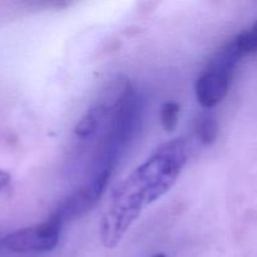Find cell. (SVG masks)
Segmentation results:
<instances>
[{
	"label": "cell",
	"instance_id": "cell-5",
	"mask_svg": "<svg viewBox=\"0 0 257 257\" xmlns=\"http://www.w3.org/2000/svg\"><path fill=\"white\" fill-rule=\"evenodd\" d=\"M196 132L200 142L203 146H211L217 140L220 127L216 118L211 114H202L196 124Z\"/></svg>",
	"mask_w": 257,
	"mask_h": 257
},
{
	"label": "cell",
	"instance_id": "cell-7",
	"mask_svg": "<svg viewBox=\"0 0 257 257\" xmlns=\"http://www.w3.org/2000/svg\"><path fill=\"white\" fill-rule=\"evenodd\" d=\"M235 39L243 57L247 54H252V53H257V22L251 27V29L241 33Z\"/></svg>",
	"mask_w": 257,
	"mask_h": 257
},
{
	"label": "cell",
	"instance_id": "cell-4",
	"mask_svg": "<svg viewBox=\"0 0 257 257\" xmlns=\"http://www.w3.org/2000/svg\"><path fill=\"white\" fill-rule=\"evenodd\" d=\"M108 112H109V108L103 103L88 109L87 113L75 124L74 133L80 138H87L92 136L98 130L100 122Z\"/></svg>",
	"mask_w": 257,
	"mask_h": 257
},
{
	"label": "cell",
	"instance_id": "cell-2",
	"mask_svg": "<svg viewBox=\"0 0 257 257\" xmlns=\"http://www.w3.org/2000/svg\"><path fill=\"white\" fill-rule=\"evenodd\" d=\"M238 60L227 49L218 50L195 84L197 102L206 109L223 100L230 89L233 69Z\"/></svg>",
	"mask_w": 257,
	"mask_h": 257
},
{
	"label": "cell",
	"instance_id": "cell-1",
	"mask_svg": "<svg viewBox=\"0 0 257 257\" xmlns=\"http://www.w3.org/2000/svg\"><path fill=\"white\" fill-rule=\"evenodd\" d=\"M187 162L183 140H173L136 168L112 195V205L100 222V241L107 248L118 245L143 208L172 188Z\"/></svg>",
	"mask_w": 257,
	"mask_h": 257
},
{
	"label": "cell",
	"instance_id": "cell-3",
	"mask_svg": "<svg viewBox=\"0 0 257 257\" xmlns=\"http://www.w3.org/2000/svg\"><path fill=\"white\" fill-rule=\"evenodd\" d=\"M62 225V221L53 215L39 225L8 233L2 238V246L15 253L48 252L57 247Z\"/></svg>",
	"mask_w": 257,
	"mask_h": 257
},
{
	"label": "cell",
	"instance_id": "cell-6",
	"mask_svg": "<svg viewBox=\"0 0 257 257\" xmlns=\"http://www.w3.org/2000/svg\"><path fill=\"white\" fill-rule=\"evenodd\" d=\"M180 110L181 107L177 102H166L161 107V125L166 132L171 133L177 128Z\"/></svg>",
	"mask_w": 257,
	"mask_h": 257
},
{
	"label": "cell",
	"instance_id": "cell-8",
	"mask_svg": "<svg viewBox=\"0 0 257 257\" xmlns=\"http://www.w3.org/2000/svg\"><path fill=\"white\" fill-rule=\"evenodd\" d=\"M151 257H166V255H165V253H156V255H153Z\"/></svg>",
	"mask_w": 257,
	"mask_h": 257
}]
</instances>
